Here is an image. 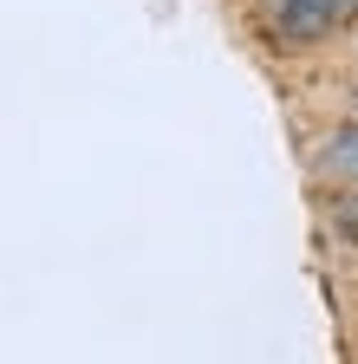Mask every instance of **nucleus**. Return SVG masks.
Wrapping results in <instances>:
<instances>
[{"mask_svg": "<svg viewBox=\"0 0 358 364\" xmlns=\"http://www.w3.org/2000/svg\"><path fill=\"white\" fill-rule=\"evenodd\" d=\"M352 117H358V91H352Z\"/></svg>", "mask_w": 358, "mask_h": 364, "instance_id": "7ed1b4c3", "label": "nucleus"}, {"mask_svg": "<svg viewBox=\"0 0 358 364\" xmlns=\"http://www.w3.org/2000/svg\"><path fill=\"white\" fill-rule=\"evenodd\" d=\"M248 20L267 46L306 53V46H326L332 33L358 26V0H248Z\"/></svg>", "mask_w": 358, "mask_h": 364, "instance_id": "f257e3e1", "label": "nucleus"}, {"mask_svg": "<svg viewBox=\"0 0 358 364\" xmlns=\"http://www.w3.org/2000/svg\"><path fill=\"white\" fill-rule=\"evenodd\" d=\"M320 163H326L332 176L358 182V117H352V124H339V130L326 136V150H320Z\"/></svg>", "mask_w": 358, "mask_h": 364, "instance_id": "f03ea898", "label": "nucleus"}]
</instances>
